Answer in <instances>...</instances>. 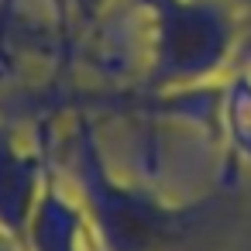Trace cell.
Segmentation results:
<instances>
[{
	"instance_id": "4",
	"label": "cell",
	"mask_w": 251,
	"mask_h": 251,
	"mask_svg": "<svg viewBox=\"0 0 251 251\" xmlns=\"http://www.w3.org/2000/svg\"><path fill=\"white\" fill-rule=\"evenodd\" d=\"M11 11H14V0H0V31L7 28V18H11Z\"/></svg>"
},
{
	"instance_id": "2",
	"label": "cell",
	"mask_w": 251,
	"mask_h": 251,
	"mask_svg": "<svg viewBox=\"0 0 251 251\" xmlns=\"http://www.w3.org/2000/svg\"><path fill=\"white\" fill-rule=\"evenodd\" d=\"M227 131L234 151L251 162V79L237 76L227 90Z\"/></svg>"
},
{
	"instance_id": "5",
	"label": "cell",
	"mask_w": 251,
	"mask_h": 251,
	"mask_svg": "<svg viewBox=\"0 0 251 251\" xmlns=\"http://www.w3.org/2000/svg\"><path fill=\"white\" fill-rule=\"evenodd\" d=\"M248 28H251V25H248Z\"/></svg>"
},
{
	"instance_id": "3",
	"label": "cell",
	"mask_w": 251,
	"mask_h": 251,
	"mask_svg": "<svg viewBox=\"0 0 251 251\" xmlns=\"http://www.w3.org/2000/svg\"><path fill=\"white\" fill-rule=\"evenodd\" d=\"M69 4H73V14H79L83 21H93L110 0H69Z\"/></svg>"
},
{
	"instance_id": "1",
	"label": "cell",
	"mask_w": 251,
	"mask_h": 251,
	"mask_svg": "<svg viewBox=\"0 0 251 251\" xmlns=\"http://www.w3.org/2000/svg\"><path fill=\"white\" fill-rule=\"evenodd\" d=\"M151 28L148 83L189 86L213 76L237 49L244 25L220 0H138Z\"/></svg>"
}]
</instances>
